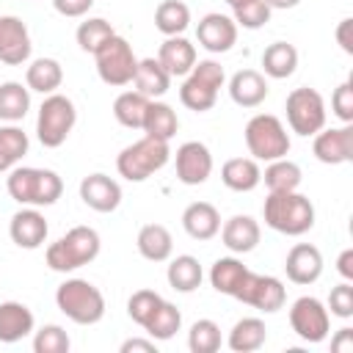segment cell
I'll use <instances>...</instances> for the list:
<instances>
[{"instance_id": "obj_1", "label": "cell", "mask_w": 353, "mask_h": 353, "mask_svg": "<svg viewBox=\"0 0 353 353\" xmlns=\"http://www.w3.org/2000/svg\"><path fill=\"white\" fill-rule=\"evenodd\" d=\"M6 190L17 204L25 207H50L63 193V179L50 168L14 165L6 179Z\"/></svg>"}, {"instance_id": "obj_2", "label": "cell", "mask_w": 353, "mask_h": 353, "mask_svg": "<svg viewBox=\"0 0 353 353\" xmlns=\"http://www.w3.org/2000/svg\"><path fill=\"white\" fill-rule=\"evenodd\" d=\"M262 215L273 232L287 237H301L314 226V204L298 190L268 193L262 204Z\"/></svg>"}, {"instance_id": "obj_3", "label": "cell", "mask_w": 353, "mask_h": 353, "mask_svg": "<svg viewBox=\"0 0 353 353\" xmlns=\"http://www.w3.org/2000/svg\"><path fill=\"white\" fill-rule=\"evenodd\" d=\"M99 248H102V240H99L97 229H91V226H72L63 237H58L55 243L47 245L44 259H47L50 270L72 273V270L94 262L99 256Z\"/></svg>"}, {"instance_id": "obj_4", "label": "cell", "mask_w": 353, "mask_h": 353, "mask_svg": "<svg viewBox=\"0 0 353 353\" xmlns=\"http://www.w3.org/2000/svg\"><path fill=\"white\" fill-rule=\"evenodd\" d=\"M55 306L77 325H97L105 317V295L85 279H66L58 284Z\"/></svg>"}, {"instance_id": "obj_5", "label": "cell", "mask_w": 353, "mask_h": 353, "mask_svg": "<svg viewBox=\"0 0 353 353\" xmlns=\"http://www.w3.org/2000/svg\"><path fill=\"white\" fill-rule=\"evenodd\" d=\"M171 160V149L168 141L143 135L135 143L124 146L116 157V171L119 176H124L127 182H146L152 174H157L165 163Z\"/></svg>"}, {"instance_id": "obj_6", "label": "cell", "mask_w": 353, "mask_h": 353, "mask_svg": "<svg viewBox=\"0 0 353 353\" xmlns=\"http://www.w3.org/2000/svg\"><path fill=\"white\" fill-rule=\"evenodd\" d=\"M223 80H226V74L218 61H212V58L196 61V66L185 74V83L179 88V102L188 110L204 113L218 102V91H221Z\"/></svg>"}, {"instance_id": "obj_7", "label": "cell", "mask_w": 353, "mask_h": 353, "mask_svg": "<svg viewBox=\"0 0 353 353\" xmlns=\"http://www.w3.org/2000/svg\"><path fill=\"white\" fill-rule=\"evenodd\" d=\"M245 146L251 152L254 160H279V157H287L290 152V135H287V127L281 124L279 116L273 113H256L248 119L245 124Z\"/></svg>"}, {"instance_id": "obj_8", "label": "cell", "mask_w": 353, "mask_h": 353, "mask_svg": "<svg viewBox=\"0 0 353 353\" xmlns=\"http://www.w3.org/2000/svg\"><path fill=\"white\" fill-rule=\"evenodd\" d=\"M77 124V108L69 97L63 94H47L41 108H39V116H36V135L41 141V146L47 149H58L61 143H66L69 132L74 130Z\"/></svg>"}, {"instance_id": "obj_9", "label": "cell", "mask_w": 353, "mask_h": 353, "mask_svg": "<svg viewBox=\"0 0 353 353\" xmlns=\"http://www.w3.org/2000/svg\"><path fill=\"white\" fill-rule=\"evenodd\" d=\"M94 63H97V74L102 83L108 85H130L138 69V58L130 47V41L119 33H113L97 52H94Z\"/></svg>"}, {"instance_id": "obj_10", "label": "cell", "mask_w": 353, "mask_h": 353, "mask_svg": "<svg viewBox=\"0 0 353 353\" xmlns=\"http://www.w3.org/2000/svg\"><path fill=\"white\" fill-rule=\"evenodd\" d=\"M284 110H287L290 130L303 138H309L325 127V99L320 97V91L309 88V85L292 88L284 99Z\"/></svg>"}, {"instance_id": "obj_11", "label": "cell", "mask_w": 353, "mask_h": 353, "mask_svg": "<svg viewBox=\"0 0 353 353\" xmlns=\"http://www.w3.org/2000/svg\"><path fill=\"white\" fill-rule=\"evenodd\" d=\"M290 325H292L298 339H303L309 345H317L331 331V314H328V309H325V303L320 298L301 295L290 306Z\"/></svg>"}, {"instance_id": "obj_12", "label": "cell", "mask_w": 353, "mask_h": 353, "mask_svg": "<svg viewBox=\"0 0 353 353\" xmlns=\"http://www.w3.org/2000/svg\"><path fill=\"white\" fill-rule=\"evenodd\" d=\"M237 301L245 303V306H254L259 312L273 314V312H279L284 306L287 290L276 276H262V273L248 270V276H245V281H243V287L237 292Z\"/></svg>"}, {"instance_id": "obj_13", "label": "cell", "mask_w": 353, "mask_h": 353, "mask_svg": "<svg viewBox=\"0 0 353 353\" xmlns=\"http://www.w3.org/2000/svg\"><path fill=\"white\" fill-rule=\"evenodd\" d=\"M312 152L320 163L325 165H342L353 160V124H342V127H323L320 132H314V143Z\"/></svg>"}, {"instance_id": "obj_14", "label": "cell", "mask_w": 353, "mask_h": 353, "mask_svg": "<svg viewBox=\"0 0 353 353\" xmlns=\"http://www.w3.org/2000/svg\"><path fill=\"white\" fill-rule=\"evenodd\" d=\"M176 179L182 185H204L212 174V154L201 141H185L174 157Z\"/></svg>"}, {"instance_id": "obj_15", "label": "cell", "mask_w": 353, "mask_h": 353, "mask_svg": "<svg viewBox=\"0 0 353 353\" xmlns=\"http://www.w3.org/2000/svg\"><path fill=\"white\" fill-rule=\"evenodd\" d=\"M30 50L33 44H30L28 25L14 14L0 17V63L22 66L30 58Z\"/></svg>"}, {"instance_id": "obj_16", "label": "cell", "mask_w": 353, "mask_h": 353, "mask_svg": "<svg viewBox=\"0 0 353 353\" xmlns=\"http://www.w3.org/2000/svg\"><path fill=\"white\" fill-rule=\"evenodd\" d=\"M196 39L207 52H215V55L218 52H229L234 47V41H237V25H234L232 17L212 11V14H204L199 19Z\"/></svg>"}, {"instance_id": "obj_17", "label": "cell", "mask_w": 353, "mask_h": 353, "mask_svg": "<svg viewBox=\"0 0 353 353\" xmlns=\"http://www.w3.org/2000/svg\"><path fill=\"white\" fill-rule=\"evenodd\" d=\"M284 273L292 284H314L323 276V254L312 243H295L287 251Z\"/></svg>"}, {"instance_id": "obj_18", "label": "cell", "mask_w": 353, "mask_h": 353, "mask_svg": "<svg viewBox=\"0 0 353 353\" xmlns=\"http://www.w3.org/2000/svg\"><path fill=\"white\" fill-rule=\"evenodd\" d=\"M80 199L94 212H113L121 204V185L108 174H88L80 182Z\"/></svg>"}, {"instance_id": "obj_19", "label": "cell", "mask_w": 353, "mask_h": 353, "mask_svg": "<svg viewBox=\"0 0 353 353\" xmlns=\"http://www.w3.org/2000/svg\"><path fill=\"white\" fill-rule=\"evenodd\" d=\"M47 232H50V226H47V218L39 212V207H22L19 212L11 215L8 234H11L14 245H19V248L33 251V248L44 245Z\"/></svg>"}, {"instance_id": "obj_20", "label": "cell", "mask_w": 353, "mask_h": 353, "mask_svg": "<svg viewBox=\"0 0 353 353\" xmlns=\"http://www.w3.org/2000/svg\"><path fill=\"white\" fill-rule=\"evenodd\" d=\"M262 229L251 215H232L221 223V240L232 254H251L259 245Z\"/></svg>"}, {"instance_id": "obj_21", "label": "cell", "mask_w": 353, "mask_h": 353, "mask_svg": "<svg viewBox=\"0 0 353 353\" xmlns=\"http://www.w3.org/2000/svg\"><path fill=\"white\" fill-rule=\"evenodd\" d=\"M268 80L256 69H240L229 80V97L240 108H259L268 99Z\"/></svg>"}, {"instance_id": "obj_22", "label": "cell", "mask_w": 353, "mask_h": 353, "mask_svg": "<svg viewBox=\"0 0 353 353\" xmlns=\"http://www.w3.org/2000/svg\"><path fill=\"white\" fill-rule=\"evenodd\" d=\"M157 61L171 77H185L196 66V44L185 36H165L157 50Z\"/></svg>"}, {"instance_id": "obj_23", "label": "cell", "mask_w": 353, "mask_h": 353, "mask_svg": "<svg viewBox=\"0 0 353 353\" xmlns=\"http://www.w3.org/2000/svg\"><path fill=\"white\" fill-rule=\"evenodd\" d=\"M182 229L193 240H212L221 232V212L210 201H193L182 212Z\"/></svg>"}, {"instance_id": "obj_24", "label": "cell", "mask_w": 353, "mask_h": 353, "mask_svg": "<svg viewBox=\"0 0 353 353\" xmlns=\"http://www.w3.org/2000/svg\"><path fill=\"white\" fill-rule=\"evenodd\" d=\"M36 331L33 312L22 301H3L0 303V342L14 345Z\"/></svg>"}, {"instance_id": "obj_25", "label": "cell", "mask_w": 353, "mask_h": 353, "mask_svg": "<svg viewBox=\"0 0 353 353\" xmlns=\"http://www.w3.org/2000/svg\"><path fill=\"white\" fill-rule=\"evenodd\" d=\"M221 182L234 193H251L262 182L259 163L254 157H232L221 165Z\"/></svg>"}, {"instance_id": "obj_26", "label": "cell", "mask_w": 353, "mask_h": 353, "mask_svg": "<svg viewBox=\"0 0 353 353\" xmlns=\"http://www.w3.org/2000/svg\"><path fill=\"white\" fill-rule=\"evenodd\" d=\"M245 276H248V268L237 256H221L210 268V284H212V290L221 292V295H229V298H237Z\"/></svg>"}, {"instance_id": "obj_27", "label": "cell", "mask_w": 353, "mask_h": 353, "mask_svg": "<svg viewBox=\"0 0 353 353\" xmlns=\"http://www.w3.org/2000/svg\"><path fill=\"white\" fill-rule=\"evenodd\" d=\"M138 254L149 262H165L174 254V237L163 223H146L138 232Z\"/></svg>"}, {"instance_id": "obj_28", "label": "cell", "mask_w": 353, "mask_h": 353, "mask_svg": "<svg viewBox=\"0 0 353 353\" xmlns=\"http://www.w3.org/2000/svg\"><path fill=\"white\" fill-rule=\"evenodd\" d=\"M132 83H135V91L143 94L146 99H160L171 85V74L160 66L157 58H141Z\"/></svg>"}, {"instance_id": "obj_29", "label": "cell", "mask_w": 353, "mask_h": 353, "mask_svg": "<svg viewBox=\"0 0 353 353\" xmlns=\"http://www.w3.org/2000/svg\"><path fill=\"white\" fill-rule=\"evenodd\" d=\"M141 130L152 138H160V141H171L179 130V119H176V110L160 99H149L146 105V113H143V124Z\"/></svg>"}, {"instance_id": "obj_30", "label": "cell", "mask_w": 353, "mask_h": 353, "mask_svg": "<svg viewBox=\"0 0 353 353\" xmlns=\"http://www.w3.org/2000/svg\"><path fill=\"white\" fill-rule=\"evenodd\" d=\"M165 279L171 284V290L176 292H193L201 287V279H204V270H201V262L190 254H179L168 262V270H165Z\"/></svg>"}, {"instance_id": "obj_31", "label": "cell", "mask_w": 353, "mask_h": 353, "mask_svg": "<svg viewBox=\"0 0 353 353\" xmlns=\"http://www.w3.org/2000/svg\"><path fill=\"white\" fill-rule=\"evenodd\" d=\"M63 83V69L55 58H36L25 72V85L39 94H55Z\"/></svg>"}, {"instance_id": "obj_32", "label": "cell", "mask_w": 353, "mask_h": 353, "mask_svg": "<svg viewBox=\"0 0 353 353\" xmlns=\"http://www.w3.org/2000/svg\"><path fill=\"white\" fill-rule=\"evenodd\" d=\"M265 339H268L265 323H262L259 317H243V320H237V323L232 325L226 345H229L234 353H254V350H259V347L265 345Z\"/></svg>"}, {"instance_id": "obj_33", "label": "cell", "mask_w": 353, "mask_h": 353, "mask_svg": "<svg viewBox=\"0 0 353 353\" xmlns=\"http://www.w3.org/2000/svg\"><path fill=\"white\" fill-rule=\"evenodd\" d=\"M262 69L273 80H284L298 69V50L290 41H273L262 52Z\"/></svg>"}, {"instance_id": "obj_34", "label": "cell", "mask_w": 353, "mask_h": 353, "mask_svg": "<svg viewBox=\"0 0 353 353\" xmlns=\"http://www.w3.org/2000/svg\"><path fill=\"white\" fill-rule=\"evenodd\" d=\"M28 110H30V88L17 80L0 83V121L17 124L28 116Z\"/></svg>"}, {"instance_id": "obj_35", "label": "cell", "mask_w": 353, "mask_h": 353, "mask_svg": "<svg viewBox=\"0 0 353 353\" xmlns=\"http://www.w3.org/2000/svg\"><path fill=\"white\" fill-rule=\"evenodd\" d=\"M190 25V8L182 0H163L154 8V28L163 36H182Z\"/></svg>"}, {"instance_id": "obj_36", "label": "cell", "mask_w": 353, "mask_h": 353, "mask_svg": "<svg viewBox=\"0 0 353 353\" xmlns=\"http://www.w3.org/2000/svg\"><path fill=\"white\" fill-rule=\"evenodd\" d=\"M262 179H265V185H268L270 193H284V190H298L303 174H301V165L298 163H292L287 157H279V160H270L268 163Z\"/></svg>"}, {"instance_id": "obj_37", "label": "cell", "mask_w": 353, "mask_h": 353, "mask_svg": "<svg viewBox=\"0 0 353 353\" xmlns=\"http://www.w3.org/2000/svg\"><path fill=\"white\" fill-rule=\"evenodd\" d=\"M28 132L17 124H6L0 127V174L11 171L25 154H28Z\"/></svg>"}, {"instance_id": "obj_38", "label": "cell", "mask_w": 353, "mask_h": 353, "mask_svg": "<svg viewBox=\"0 0 353 353\" xmlns=\"http://www.w3.org/2000/svg\"><path fill=\"white\" fill-rule=\"evenodd\" d=\"M146 105H149V99H146L143 94H138L135 88H132V91H121V94L113 99V116H116V121H119L121 127L141 130Z\"/></svg>"}, {"instance_id": "obj_39", "label": "cell", "mask_w": 353, "mask_h": 353, "mask_svg": "<svg viewBox=\"0 0 353 353\" xmlns=\"http://www.w3.org/2000/svg\"><path fill=\"white\" fill-rule=\"evenodd\" d=\"M179 328H182V312H179L171 301H165V298H163V303L157 306V312L152 314V320L143 325V331H146L154 342H165V339H171Z\"/></svg>"}, {"instance_id": "obj_40", "label": "cell", "mask_w": 353, "mask_h": 353, "mask_svg": "<svg viewBox=\"0 0 353 353\" xmlns=\"http://www.w3.org/2000/svg\"><path fill=\"white\" fill-rule=\"evenodd\" d=\"M113 33H116V30H113V25H110L108 19H102V17H88L85 22H80L74 39H77V44H80L83 52H91V55H94Z\"/></svg>"}, {"instance_id": "obj_41", "label": "cell", "mask_w": 353, "mask_h": 353, "mask_svg": "<svg viewBox=\"0 0 353 353\" xmlns=\"http://www.w3.org/2000/svg\"><path fill=\"white\" fill-rule=\"evenodd\" d=\"M188 347L190 353H215L221 347V325L210 317H201L188 331Z\"/></svg>"}, {"instance_id": "obj_42", "label": "cell", "mask_w": 353, "mask_h": 353, "mask_svg": "<svg viewBox=\"0 0 353 353\" xmlns=\"http://www.w3.org/2000/svg\"><path fill=\"white\" fill-rule=\"evenodd\" d=\"M270 6L268 0H245L243 6L232 8V19L237 28H245V30H259L270 22Z\"/></svg>"}, {"instance_id": "obj_43", "label": "cell", "mask_w": 353, "mask_h": 353, "mask_svg": "<svg viewBox=\"0 0 353 353\" xmlns=\"http://www.w3.org/2000/svg\"><path fill=\"white\" fill-rule=\"evenodd\" d=\"M163 303V295H157L154 290H135L127 301V314L132 323H138L141 328L152 320V314L157 312V306Z\"/></svg>"}, {"instance_id": "obj_44", "label": "cell", "mask_w": 353, "mask_h": 353, "mask_svg": "<svg viewBox=\"0 0 353 353\" xmlns=\"http://www.w3.org/2000/svg\"><path fill=\"white\" fill-rule=\"evenodd\" d=\"M69 347H72L69 334L55 323L41 325L33 334V353H69Z\"/></svg>"}, {"instance_id": "obj_45", "label": "cell", "mask_w": 353, "mask_h": 353, "mask_svg": "<svg viewBox=\"0 0 353 353\" xmlns=\"http://www.w3.org/2000/svg\"><path fill=\"white\" fill-rule=\"evenodd\" d=\"M331 110L342 124H353V83L345 80L331 94Z\"/></svg>"}, {"instance_id": "obj_46", "label": "cell", "mask_w": 353, "mask_h": 353, "mask_svg": "<svg viewBox=\"0 0 353 353\" xmlns=\"http://www.w3.org/2000/svg\"><path fill=\"white\" fill-rule=\"evenodd\" d=\"M328 309H331L334 317H342V320L353 317V287H350V281H342V284L331 287Z\"/></svg>"}, {"instance_id": "obj_47", "label": "cell", "mask_w": 353, "mask_h": 353, "mask_svg": "<svg viewBox=\"0 0 353 353\" xmlns=\"http://www.w3.org/2000/svg\"><path fill=\"white\" fill-rule=\"evenodd\" d=\"M94 6V0H52V8L61 14V17H85L88 8Z\"/></svg>"}, {"instance_id": "obj_48", "label": "cell", "mask_w": 353, "mask_h": 353, "mask_svg": "<svg viewBox=\"0 0 353 353\" xmlns=\"http://www.w3.org/2000/svg\"><path fill=\"white\" fill-rule=\"evenodd\" d=\"M336 44L342 47V52L353 55V19L345 17L339 25H336Z\"/></svg>"}, {"instance_id": "obj_49", "label": "cell", "mask_w": 353, "mask_h": 353, "mask_svg": "<svg viewBox=\"0 0 353 353\" xmlns=\"http://www.w3.org/2000/svg\"><path fill=\"white\" fill-rule=\"evenodd\" d=\"M331 350L334 353H353V328H339L334 336H331Z\"/></svg>"}, {"instance_id": "obj_50", "label": "cell", "mask_w": 353, "mask_h": 353, "mask_svg": "<svg viewBox=\"0 0 353 353\" xmlns=\"http://www.w3.org/2000/svg\"><path fill=\"white\" fill-rule=\"evenodd\" d=\"M119 350H121V353H157V345H154V339H141V336H135V339H124Z\"/></svg>"}, {"instance_id": "obj_51", "label": "cell", "mask_w": 353, "mask_h": 353, "mask_svg": "<svg viewBox=\"0 0 353 353\" xmlns=\"http://www.w3.org/2000/svg\"><path fill=\"white\" fill-rule=\"evenodd\" d=\"M336 270L345 281H353V248H345L339 256H336Z\"/></svg>"}, {"instance_id": "obj_52", "label": "cell", "mask_w": 353, "mask_h": 353, "mask_svg": "<svg viewBox=\"0 0 353 353\" xmlns=\"http://www.w3.org/2000/svg\"><path fill=\"white\" fill-rule=\"evenodd\" d=\"M301 0H268V6L270 8H281V11H287V8H295Z\"/></svg>"}, {"instance_id": "obj_53", "label": "cell", "mask_w": 353, "mask_h": 353, "mask_svg": "<svg viewBox=\"0 0 353 353\" xmlns=\"http://www.w3.org/2000/svg\"><path fill=\"white\" fill-rule=\"evenodd\" d=\"M243 3H245V0H226L229 8H237V6H243Z\"/></svg>"}]
</instances>
